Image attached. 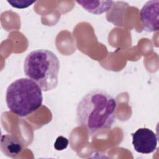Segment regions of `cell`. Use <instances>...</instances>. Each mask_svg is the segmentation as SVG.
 Returning a JSON list of instances; mask_svg holds the SVG:
<instances>
[{
    "mask_svg": "<svg viewBox=\"0 0 159 159\" xmlns=\"http://www.w3.org/2000/svg\"><path fill=\"white\" fill-rule=\"evenodd\" d=\"M0 147L4 155L14 158L21 154L24 149L21 141L11 134H5L1 136Z\"/></svg>",
    "mask_w": 159,
    "mask_h": 159,
    "instance_id": "8992f818",
    "label": "cell"
},
{
    "mask_svg": "<svg viewBox=\"0 0 159 159\" xmlns=\"http://www.w3.org/2000/svg\"><path fill=\"white\" fill-rule=\"evenodd\" d=\"M86 11L99 15L109 11L114 3L112 1H76Z\"/></svg>",
    "mask_w": 159,
    "mask_h": 159,
    "instance_id": "52a82bcc",
    "label": "cell"
},
{
    "mask_svg": "<svg viewBox=\"0 0 159 159\" xmlns=\"http://www.w3.org/2000/svg\"><path fill=\"white\" fill-rule=\"evenodd\" d=\"M159 1L152 0L145 3L140 11V20L143 30L154 32L158 30Z\"/></svg>",
    "mask_w": 159,
    "mask_h": 159,
    "instance_id": "5b68a950",
    "label": "cell"
},
{
    "mask_svg": "<svg viewBox=\"0 0 159 159\" xmlns=\"http://www.w3.org/2000/svg\"><path fill=\"white\" fill-rule=\"evenodd\" d=\"M7 2L11 4L12 7L18 8V9H23L26 8L30 6H31L33 3L35 2V1H29V0H8Z\"/></svg>",
    "mask_w": 159,
    "mask_h": 159,
    "instance_id": "ba28073f",
    "label": "cell"
},
{
    "mask_svg": "<svg viewBox=\"0 0 159 159\" xmlns=\"http://www.w3.org/2000/svg\"><path fill=\"white\" fill-rule=\"evenodd\" d=\"M68 144V140L66 138L63 136H59L54 144V147L57 150H62L66 148Z\"/></svg>",
    "mask_w": 159,
    "mask_h": 159,
    "instance_id": "9c48e42d",
    "label": "cell"
},
{
    "mask_svg": "<svg viewBox=\"0 0 159 159\" xmlns=\"http://www.w3.org/2000/svg\"><path fill=\"white\" fill-rule=\"evenodd\" d=\"M116 99L105 91L95 89L87 93L78 102L76 122L93 135L110 129L116 121Z\"/></svg>",
    "mask_w": 159,
    "mask_h": 159,
    "instance_id": "6da1fadb",
    "label": "cell"
},
{
    "mask_svg": "<svg viewBox=\"0 0 159 159\" xmlns=\"http://www.w3.org/2000/svg\"><path fill=\"white\" fill-rule=\"evenodd\" d=\"M42 90L30 78H22L11 83L6 92L9 111L19 117H26L42 106Z\"/></svg>",
    "mask_w": 159,
    "mask_h": 159,
    "instance_id": "3957f363",
    "label": "cell"
},
{
    "mask_svg": "<svg viewBox=\"0 0 159 159\" xmlns=\"http://www.w3.org/2000/svg\"><path fill=\"white\" fill-rule=\"evenodd\" d=\"M60 61L50 50L38 49L25 58L24 71L26 76L35 81L43 91L55 89L58 83Z\"/></svg>",
    "mask_w": 159,
    "mask_h": 159,
    "instance_id": "7a4b0ae2",
    "label": "cell"
},
{
    "mask_svg": "<svg viewBox=\"0 0 159 159\" xmlns=\"http://www.w3.org/2000/svg\"><path fill=\"white\" fill-rule=\"evenodd\" d=\"M132 145L140 153L149 154L157 147L158 138L155 133L148 128H140L132 134Z\"/></svg>",
    "mask_w": 159,
    "mask_h": 159,
    "instance_id": "277c9868",
    "label": "cell"
}]
</instances>
